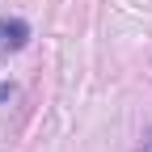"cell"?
Here are the masks:
<instances>
[{"label": "cell", "instance_id": "1", "mask_svg": "<svg viewBox=\"0 0 152 152\" xmlns=\"http://www.w3.org/2000/svg\"><path fill=\"white\" fill-rule=\"evenodd\" d=\"M26 42H30V26L21 21V17H0V59L17 55Z\"/></svg>", "mask_w": 152, "mask_h": 152}, {"label": "cell", "instance_id": "2", "mask_svg": "<svg viewBox=\"0 0 152 152\" xmlns=\"http://www.w3.org/2000/svg\"><path fill=\"white\" fill-rule=\"evenodd\" d=\"M140 152H152V131L144 135V144H140Z\"/></svg>", "mask_w": 152, "mask_h": 152}]
</instances>
